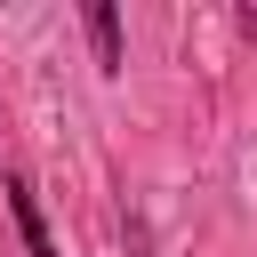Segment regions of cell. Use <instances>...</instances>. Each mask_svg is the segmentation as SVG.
Instances as JSON below:
<instances>
[{"label": "cell", "instance_id": "6da1fadb", "mask_svg": "<svg viewBox=\"0 0 257 257\" xmlns=\"http://www.w3.org/2000/svg\"><path fill=\"white\" fill-rule=\"evenodd\" d=\"M88 40H96V64L120 72V16H112V0H88Z\"/></svg>", "mask_w": 257, "mask_h": 257}]
</instances>
